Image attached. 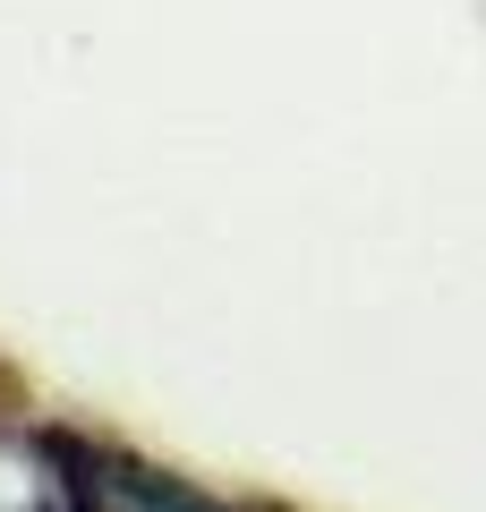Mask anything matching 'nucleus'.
<instances>
[{"label": "nucleus", "mask_w": 486, "mask_h": 512, "mask_svg": "<svg viewBox=\"0 0 486 512\" xmlns=\"http://www.w3.org/2000/svg\"><path fill=\"white\" fill-rule=\"evenodd\" d=\"M0 512H94V453L60 427L0 419Z\"/></svg>", "instance_id": "obj_1"}]
</instances>
